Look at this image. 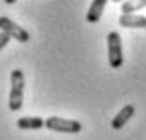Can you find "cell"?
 Segmentation results:
<instances>
[{
  "instance_id": "1",
  "label": "cell",
  "mask_w": 146,
  "mask_h": 140,
  "mask_svg": "<svg viewBox=\"0 0 146 140\" xmlns=\"http://www.w3.org/2000/svg\"><path fill=\"white\" fill-rule=\"evenodd\" d=\"M11 89H10V106L11 112H19L23 108V93H25V74H23V70L15 68L11 70Z\"/></svg>"
},
{
  "instance_id": "2",
  "label": "cell",
  "mask_w": 146,
  "mask_h": 140,
  "mask_svg": "<svg viewBox=\"0 0 146 140\" xmlns=\"http://www.w3.org/2000/svg\"><path fill=\"white\" fill-rule=\"evenodd\" d=\"M106 46H108V65H110V68H121V65H123L121 36L118 32H108Z\"/></svg>"
},
{
  "instance_id": "3",
  "label": "cell",
  "mask_w": 146,
  "mask_h": 140,
  "mask_svg": "<svg viewBox=\"0 0 146 140\" xmlns=\"http://www.w3.org/2000/svg\"><path fill=\"white\" fill-rule=\"evenodd\" d=\"M46 129L55 133H66V135H78L82 131V123L76 119H65V118H48L46 119Z\"/></svg>"
},
{
  "instance_id": "4",
  "label": "cell",
  "mask_w": 146,
  "mask_h": 140,
  "mask_svg": "<svg viewBox=\"0 0 146 140\" xmlns=\"http://www.w3.org/2000/svg\"><path fill=\"white\" fill-rule=\"evenodd\" d=\"M0 30L8 32L11 38H15L17 42H21V44H27L31 40V34L23 27H19L17 23H13L10 17H0Z\"/></svg>"
},
{
  "instance_id": "5",
  "label": "cell",
  "mask_w": 146,
  "mask_h": 140,
  "mask_svg": "<svg viewBox=\"0 0 146 140\" xmlns=\"http://www.w3.org/2000/svg\"><path fill=\"white\" fill-rule=\"evenodd\" d=\"M119 25L125 28H146V17L139 13H121Z\"/></svg>"
},
{
  "instance_id": "6",
  "label": "cell",
  "mask_w": 146,
  "mask_h": 140,
  "mask_svg": "<svg viewBox=\"0 0 146 140\" xmlns=\"http://www.w3.org/2000/svg\"><path fill=\"white\" fill-rule=\"evenodd\" d=\"M133 114H135V106H133V104H125V106L121 108L116 116H114L112 123H110V125H112V129L114 131H119L131 118H133Z\"/></svg>"
},
{
  "instance_id": "7",
  "label": "cell",
  "mask_w": 146,
  "mask_h": 140,
  "mask_svg": "<svg viewBox=\"0 0 146 140\" xmlns=\"http://www.w3.org/2000/svg\"><path fill=\"white\" fill-rule=\"evenodd\" d=\"M108 4V0H93L89 10H87V15H86V21L87 23H99L101 17H103V11Z\"/></svg>"
},
{
  "instance_id": "8",
  "label": "cell",
  "mask_w": 146,
  "mask_h": 140,
  "mask_svg": "<svg viewBox=\"0 0 146 140\" xmlns=\"http://www.w3.org/2000/svg\"><path fill=\"white\" fill-rule=\"evenodd\" d=\"M17 127L23 131H38L46 127V121L42 118H34V116H27V118H19L17 119Z\"/></svg>"
},
{
  "instance_id": "9",
  "label": "cell",
  "mask_w": 146,
  "mask_h": 140,
  "mask_svg": "<svg viewBox=\"0 0 146 140\" xmlns=\"http://www.w3.org/2000/svg\"><path fill=\"white\" fill-rule=\"evenodd\" d=\"M146 8V0H125L121 4V13H137Z\"/></svg>"
},
{
  "instance_id": "10",
  "label": "cell",
  "mask_w": 146,
  "mask_h": 140,
  "mask_svg": "<svg viewBox=\"0 0 146 140\" xmlns=\"http://www.w3.org/2000/svg\"><path fill=\"white\" fill-rule=\"evenodd\" d=\"M11 40V36L8 32H4V30H0V49H4L6 46H8V42Z\"/></svg>"
},
{
  "instance_id": "11",
  "label": "cell",
  "mask_w": 146,
  "mask_h": 140,
  "mask_svg": "<svg viewBox=\"0 0 146 140\" xmlns=\"http://www.w3.org/2000/svg\"><path fill=\"white\" fill-rule=\"evenodd\" d=\"M4 2H6V4H10V6H11V4H15L17 0H4Z\"/></svg>"
},
{
  "instance_id": "12",
  "label": "cell",
  "mask_w": 146,
  "mask_h": 140,
  "mask_svg": "<svg viewBox=\"0 0 146 140\" xmlns=\"http://www.w3.org/2000/svg\"><path fill=\"white\" fill-rule=\"evenodd\" d=\"M112 2H125V0H112Z\"/></svg>"
}]
</instances>
